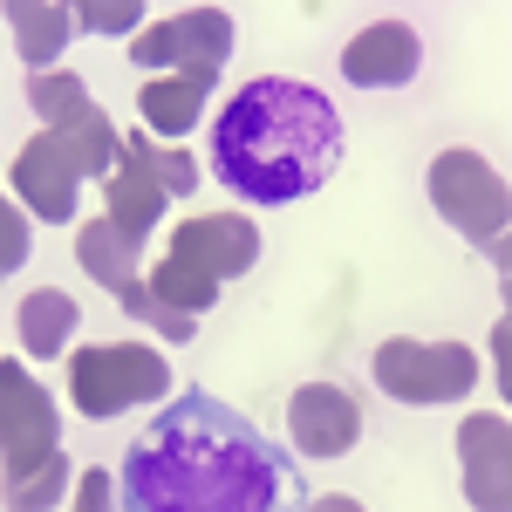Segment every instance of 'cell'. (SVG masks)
<instances>
[{
    "label": "cell",
    "instance_id": "obj_1",
    "mask_svg": "<svg viewBox=\"0 0 512 512\" xmlns=\"http://www.w3.org/2000/svg\"><path fill=\"white\" fill-rule=\"evenodd\" d=\"M123 512H301L308 485L253 417L212 390H178L117 465Z\"/></svg>",
    "mask_w": 512,
    "mask_h": 512
},
{
    "label": "cell",
    "instance_id": "obj_2",
    "mask_svg": "<svg viewBox=\"0 0 512 512\" xmlns=\"http://www.w3.org/2000/svg\"><path fill=\"white\" fill-rule=\"evenodd\" d=\"M335 164H342V117L308 82L260 76L219 110L212 171L246 205H294V198L321 192L335 178Z\"/></svg>",
    "mask_w": 512,
    "mask_h": 512
},
{
    "label": "cell",
    "instance_id": "obj_3",
    "mask_svg": "<svg viewBox=\"0 0 512 512\" xmlns=\"http://www.w3.org/2000/svg\"><path fill=\"white\" fill-rule=\"evenodd\" d=\"M260 260V233L246 212H198L171 233V253L158 260V274L144 280L151 287V308H158V328L164 342H192L198 315L219 301V287L239 280L246 267Z\"/></svg>",
    "mask_w": 512,
    "mask_h": 512
},
{
    "label": "cell",
    "instance_id": "obj_4",
    "mask_svg": "<svg viewBox=\"0 0 512 512\" xmlns=\"http://www.w3.org/2000/svg\"><path fill=\"white\" fill-rule=\"evenodd\" d=\"M0 485H7V512H48L69 485L55 396L21 362H0Z\"/></svg>",
    "mask_w": 512,
    "mask_h": 512
},
{
    "label": "cell",
    "instance_id": "obj_5",
    "mask_svg": "<svg viewBox=\"0 0 512 512\" xmlns=\"http://www.w3.org/2000/svg\"><path fill=\"white\" fill-rule=\"evenodd\" d=\"M103 192H110V212H103V219H110L130 246H144L164 219V198L198 192V158L178 151V144H158L151 130H130V137H123V164L110 171Z\"/></svg>",
    "mask_w": 512,
    "mask_h": 512
},
{
    "label": "cell",
    "instance_id": "obj_6",
    "mask_svg": "<svg viewBox=\"0 0 512 512\" xmlns=\"http://www.w3.org/2000/svg\"><path fill=\"white\" fill-rule=\"evenodd\" d=\"M164 396H171V362L144 342H103L69 355V403L82 417H117L130 403H164Z\"/></svg>",
    "mask_w": 512,
    "mask_h": 512
},
{
    "label": "cell",
    "instance_id": "obj_7",
    "mask_svg": "<svg viewBox=\"0 0 512 512\" xmlns=\"http://www.w3.org/2000/svg\"><path fill=\"white\" fill-rule=\"evenodd\" d=\"M28 103H35L41 130L62 137V144L82 158L89 178H110V171L123 164V130L110 123V110L89 96L82 76H69V69H41V76H28Z\"/></svg>",
    "mask_w": 512,
    "mask_h": 512
},
{
    "label": "cell",
    "instance_id": "obj_8",
    "mask_svg": "<svg viewBox=\"0 0 512 512\" xmlns=\"http://www.w3.org/2000/svg\"><path fill=\"white\" fill-rule=\"evenodd\" d=\"M431 205L458 226V233L472 239V246H485L492 260H506V212H512V192L506 178L492 171V164L478 158V151H444V158L431 164Z\"/></svg>",
    "mask_w": 512,
    "mask_h": 512
},
{
    "label": "cell",
    "instance_id": "obj_9",
    "mask_svg": "<svg viewBox=\"0 0 512 512\" xmlns=\"http://www.w3.org/2000/svg\"><path fill=\"white\" fill-rule=\"evenodd\" d=\"M376 383H383V396H396V403H458V396H472L478 383V355L465 349V342H410V335H396V342H383L376 349Z\"/></svg>",
    "mask_w": 512,
    "mask_h": 512
},
{
    "label": "cell",
    "instance_id": "obj_10",
    "mask_svg": "<svg viewBox=\"0 0 512 512\" xmlns=\"http://www.w3.org/2000/svg\"><path fill=\"white\" fill-rule=\"evenodd\" d=\"M233 55V14L226 7H185L171 21H151L130 35L137 69H178V76H219Z\"/></svg>",
    "mask_w": 512,
    "mask_h": 512
},
{
    "label": "cell",
    "instance_id": "obj_11",
    "mask_svg": "<svg viewBox=\"0 0 512 512\" xmlns=\"http://www.w3.org/2000/svg\"><path fill=\"white\" fill-rule=\"evenodd\" d=\"M82 178H89L82 158L62 144V137H48V130L14 158V192H21V205H28L35 219H48V226H69V219H76Z\"/></svg>",
    "mask_w": 512,
    "mask_h": 512
},
{
    "label": "cell",
    "instance_id": "obj_12",
    "mask_svg": "<svg viewBox=\"0 0 512 512\" xmlns=\"http://www.w3.org/2000/svg\"><path fill=\"white\" fill-rule=\"evenodd\" d=\"M287 437L301 458H342L362 437V403L342 383H301L287 403Z\"/></svg>",
    "mask_w": 512,
    "mask_h": 512
},
{
    "label": "cell",
    "instance_id": "obj_13",
    "mask_svg": "<svg viewBox=\"0 0 512 512\" xmlns=\"http://www.w3.org/2000/svg\"><path fill=\"white\" fill-rule=\"evenodd\" d=\"M465 451V499L478 512H512V424L499 410H478L458 431Z\"/></svg>",
    "mask_w": 512,
    "mask_h": 512
},
{
    "label": "cell",
    "instance_id": "obj_14",
    "mask_svg": "<svg viewBox=\"0 0 512 512\" xmlns=\"http://www.w3.org/2000/svg\"><path fill=\"white\" fill-rule=\"evenodd\" d=\"M137 253H144V246H130V239H123L110 219H89V226H82V239H76L82 274L103 280V287L117 294L123 315L151 328V321H158V308H151V287H144V274H137Z\"/></svg>",
    "mask_w": 512,
    "mask_h": 512
},
{
    "label": "cell",
    "instance_id": "obj_15",
    "mask_svg": "<svg viewBox=\"0 0 512 512\" xmlns=\"http://www.w3.org/2000/svg\"><path fill=\"white\" fill-rule=\"evenodd\" d=\"M417 69H424V41L410 21H376L342 48V76L355 89H403Z\"/></svg>",
    "mask_w": 512,
    "mask_h": 512
},
{
    "label": "cell",
    "instance_id": "obj_16",
    "mask_svg": "<svg viewBox=\"0 0 512 512\" xmlns=\"http://www.w3.org/2000/svg\"><path fill=\"white\" fill-rule=\"evenodd\" d=\"M0 21L14 28V48H21L28 69H55L62 48H69V35H76V14L55 7V0H7Z\"/></svg>",
    "mask_w": 512,
    "mask_h": 512
},
{
    "label": "cell",
    "instance_id": "obj_17",
    "mask_svg": "<svg viewBox=\"0 0 512 512\" xmlns=\"http://www.w3.org/2000/svg\"><path fill=\"white\" fill-rule=\"evenodd\" d=\"M205 96H212V76H151L137 89V110H144V123H151L158 144H178L185 130H198Z\"/></svg>",
    "mask_w": 512,
    "mask_h": 512
},
{
    "label": "cell",
    "instance_id": "obj_18",
    "mask_svg": "<svg viewBox=\"0 0 512 512\" xmlns=\"http://www.w3.org/2000/svg\"><path fill=\"white\" fill-rule=\"evenodd\" d=\"M76 321H82L76 294H62V287H41V294H28V301H21V349H28V355L69 349Z\"/></svg>",
    "mask_w": 512,
    "mask_h": 512
},
{
    "label": "cell",
    "instance_id": "obj_19",
    "mask_svg": "<svg viewBox=\"0 0 512 512\" xmlns=\"http://www.w3.org/2000/svg\"><path fill=\"white\" fill-rule=\"evenodd\" d=\"M69 14H76V28H89V35H130V28L144 21L137 0H82V7H69Z\"/></svg>",
    "mask_w": 512,
    "mask_h": 512
},
{
    "label": "cell",
    "instance_id": "obj_20",
    "mask_svg": "<svg viewBox=\"0 0 512 512\" xmlns=\"http://www.w3.org/2000/svg\"><path fill=\"white\" fill-rule=\"evenodd\" d=\"M21 260H28V212L0 192V274H14Z\"/></svg>",
    "mask_w": 512,
    "mask_h": 512
},
{
    "label": "cell",
    "instance_id": "obj_21",
    "mask_svg": "<svg viewBox=\"0 0 512 512\" xmlns=\"http://www.w3.org/2000/svg\"><path fill=\"white\" fill-rule=\"evenodd\" d=\"M76 512H117V499H110V472H82L76 478Z\"/></svg>",
    "mask_w": 512,
    "mask_h": 512
},
{
    "label": "cell",
    "instance_id": "obj_22",
    "mask_svg": "<svg viewBox=\"0 0 512 512\" xmlns=\"http://www.w3.org/2000/svg\"><path fill=\"white\" fill-rule=\"evenodd\" d=\"M301 512H362V506H355L349 492H328V499H308Z\"/></svg>",
    "mask_w": 512,
    "mask_h": 512
}]
</instances>
